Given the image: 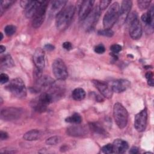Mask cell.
<instances>
[{"label": "cell", "mask_w": 154, "mask_h": 154, "mask_svg": "<svg viewBox=\"0 0 154 154\" xmlns=\"http://www.w3.org/2000/svg\"><path fill=\"white\" fill-rule=\"evenodd\" d=\"M75 7L70 4L66 6L63 10L56 16V26L60 30L65 29L70 24L75 14Z\"/></svg>", "instance_id": "1"}, {"label": "cell", "mask_w": 154, "mask_h": 154, "mask_svg": "<svg viewBox=\"0 0 154 154\" xmlns=\"http://www.w3.org/2000/svg\"><path fill=\"white\" fill-rule=\"evenodd\" d=\"M120 12V5L115 2L111 5L106 11L103 19V24L105 29H111L118 20Z\"/></svg>", "instance_id": "2"}, {"label": "cell", "mask_w": 154, "mask_h": 154, "mask_svg": "<svg viewBox=\"0 0 154 154\" xmlns=\"http://www.w3.org/2000/svg\"><path fill=\"white\" fill-rule=\"evenodd\" d=\"M113 115L115 122L120 129L125 128L128 122V112L122 104L117 102L113 107Z\"/></svg>", "instance_id": "3"}, {"label": "cell", "mask_w": 154, "mask_h": 154, "mask_svg": "<svg viewBox=\"0 0 154 154\" xmlns=\"http://www.w3.org/2000/svg\"><path fill=\"white\" fill-rule=\"evenodd\" d=\"M127 19L130 36L135 40L140 38L142 35V28L137 13H132L128 16Z\"/></svg>", "instance_id": "4"}, {"label": "cell", "mask_w": 154, "mask_h": 154, "mask_svg": "<svg viewBox=\"0 0 154 154\" xmlns=\"http://www.w3.org/2000/svg\"><path fill=\"white\" fill-rule=\"evenodd\" d=\"M8 90L16 97L22 98L26 95V88L23 80L19 78L13 79L7 85Z\"/></svg>", "instance_id": "5"}, {"label": "cell", "mask_w": 154, "mask_h": 154, "mask_svg": "<svg viewBox=\"0 0 154 154\" xmlns=\"http://www.w3.org/2000/svg\"><path fill=\"white\" fill-rule=\"evenodd\" d=\"M54 76L58 80H65L68 76L67 69L64 62L60 58L55 60L52 65Z\"/></svg>", "instance_id": "6"}, {"label": "cell", "mask_w": 154, "mask_h": 154, "mask_svg": "<svg viewBox=\"0 0 154 154\" xmlns=\"http://www.w3.org/2000/svg\"><path fill=\"white\" fill-rule=\"evenodd\" d=\"M54 101L52 95L48 92H44L40 94L37 100L34 102L32 106L37 112H44L47 108V106Z\"/></svg>", "instance_id": "7"}, {"label": "cell", "mask_w": 154, "mask_h": 154, "mask_svg": "<svg viewBox=\"0 0 154 154\" xmlns=\"http://www.w3.org/2000/svg\"><path fill=\"white\" fill-rule=\"evenodd\" d=\"M48 1H41V2L37 9L34 16L32 17V26L37 28L40 27L43 23L45 16V13L48 7Z\"/></svg>", "instance_id": "8"}, {"label": "cell", "mask_w": 154, "mask_h": 154, "mask_svg": "<svg viewBox=\"0 0 154 154\" xmlns=\"http://www.w3.org/2000/svg\"><path fill=\"white\" fill-rule=\"evenodd\" d=\"M22 113V110L18 108H4L1 111V118L5 121H12L19 119Z\"/></svg>", "instance_id": "9"}, {"label": "cell", "mask_w": 154, "mask_h": 154, "mask_svg": "<svg viewBox=\"0 0 154 154\" xmlns=\"http://www.w3.org/2000/svg\"><path fill=\"white\" fill-rule=\"evenodd\" d=\"M147 122V112L145 108L135 116L134 127L138 132H143L146 129Z\"/></svg>", "instance_id": "10"}, {"label": "cell", "mask_w": 154, "mask_h": 154, "mask_svg": "<svg viewBox=\"0 0 154 154\" xmlns=\"http://www.w3.org/2000/svg\"><path fill=\"white\" fill-rule=\"evenodd\" d=\"M100 11L99 7L94 8L84 19V26L87 30L92 29L96 25L100 16Z\"/></svg>", "instance_id": "11"}, {"label": "cell", "mask_w": 154, "mask_h": 154, "mask_svg": "<svg viewBox=\"0 0 154 154\" xmlns=\"http://www.w3.org/2000/svg\"><path fill=\"white\" fill-rule=\"evenodd\" d=\"M92 82L95 87L105 97L109 99L112 97L113 91L111 86H109L106 82L97 79H93L92 80Z\"/></svg>", "instance_id": "12"}, {"label": "cell", "mask_w": 154, "mask_h": 154, "mask_svg": "<svg viewBox=\"0 0 154 154\" xmlns=\"http://www.w3.org/2000/svg\"><path fill=\"white\" fill-rule=\"evenodd\" d=\"M132 4L131 1L125 0L122 1L121 7H120L119 17L118 19L120 23H123L127 19L132 7Z\"/></svg>", "instance_id": "13"}, {"label": "cell", "mask_w": 154, "mask_h": 154, "mask_svg": "<svg viewBox=\"0 0 154 154\" xmlns=\"http://www.w3.org/2000/svg\"><path fill=\"white\" fill-rule=\"evenodd\" d=\"M94 1L86 0L82 1L79 10V18L80 20H84L92 10Z\"/></svg>", "instance_id": "14"}, {"label": "cell", "mask_w": 154, "mask_h": 154, "mask_svg": "<svg viewBox=\"0 0 154 154\" xmlns=\"http://www.w3.org/2000/svg\"><path fill=\"white\" fill-rule=\"evenodd\" d=\"M34 63L36 67V69L42 71L45 67V52L41 48H37L33 56Z\"/></svg>", "instance_id": "15"}, {"label": "cell", "mask_w": 154, "mask_h": 154, "mask_svg": "<svg viewBox=\"0 0 154 154\" xmlns=\"http://www.w3.org/2000/svg\"><path fill=\"white\" fill-rule=\"evenodd\" d=\"M130 86V82L127 79H120L114 81L111 87L113 92L122 93L125 91Z\"/></svg>", "instance_id": "16"}, {"label": "cell", "mask_w": 154, "mask_h": 154, "mask_svg": "<svg viewBox=\"0 0 154 154\" xmlns=\"http://www.w3.org/2000/svg\"><path fill=\"white\" fill-rule=\"evenodd\" d=\"M67 1L64 0H56L52 2L49 14L52 17L57 16L66 7L67 4Z\"/></svg>", "instance_id": "17"}, {"label": "cell", "mask_w": 154, "mask_h": 154, "mask_svg": "<svg viewBox=\"0 0 154 154\" xmlns=\"http://www.w3.org/2000/svg\"><path fill=\"white\" fill-rule=\"evenodd\" d=\"M41 1H29L28 4L24 8L25 15L28 18H32Z\"/></svg>", "instance_id": "18"}, {"label": "cell", "mask_w": 154, "mask_h": 154, "mask_svg": "<svg viewBox=\"0 0 154 154\" xmlns=\"http://www.w3.org/2000/svg\"><path fill=\"white\" fill-rule=\"evenodd\" d=\"M112 152L116 153H123L128 149V143L122 139H116L112 144Z\"/></svg>", "instance_id": "19"}, {"label": "cell", "mask_w": 154, "mask_h": 154, "mask_svg": "<svg viewBox=\"0 0 154 154\" xmlns=\"http://www.w3.org/2000/svg\"><path fill=\"white\" fill-rule=\"evenodd\" d=\"M67 132L70 136L81 137L87 134V129L82 126L75 125L72 126L67 129Z\"/></svg>", "instance_id": "20"}, {"label": "cell", "mask_w": 154, "mask_h": 154, "mask_svg": "<svg viewBox=\"0 0 154 154\" xmlns=\"http://www.w3.org/2000/svg\"><path fill=\"white\" fill-rule=\"evenodd\" d=\"M153 18H154V11L153 7L152 6L150 10L146 13L143 14L141 16L142 21L148 26L153 28Z\"/></svg>", "instance_id": "21"}, {"label": "cell", "mask_w": 154, "mask_h": 154, "mask_svg": "<svg viewBox=\"0 0 154 154\" xmlns=\"http://www.w3.org/2000/svg\"><path fill=\"white\" fill-rule=\"evenodd\" d=\"M41 136L40 132L37 129H32L23 135V139L26 141H34L40 138Z\"/></svg>", "instance_id": "22"}, {"label": "cell", "mask_w": 154, "mask_h": 154, "mask_svg": "<svg viewBox=\"0 0 154 154\" xmlns=\"http://www.w3.org/2000/svg\"><path fill=\"white\" fill-rule=\"evenodd\" d=\"M89 127H90V129L93 132H94L97 134H99L100 135H104V136L106 135V134H107L106 131L103 128V126L99 123H96V122L90 123L89 124Z\"/></svg>", "instance_id": "23"}, {"label": "cell", "mask_w": 154, "mask_h": 154, "mask_svg": "<svg viewBox=\"0 0 154 154\" xmlns=\"http://www.w3.org/2000/svg\"><path fill=\"white\" fill-rule=\"evenodd\" d=\"M14 65V61L11 58V55L7 54L2 57L1 59V67L5 68H10L13 67Z\"/></svg>", "instance_id": "24"}, {"label": "cell", "mask_w": 154, "mask_h": 154, "mask_svg": "<svg viewBox=\"0 0 154 154\" xmlns=\"http://www.w3.org/2000/svg\"><path fill=\"white\" fill-rule=\"evenodd\" d=\"M85 97V91L82 88H75L72 92V97L75 100H81Z\"/></svg>", "instance_id": "25"}, {"label": "cell", "mask_w": 154, "mask_h": 154, "mask_svg": "<svg viewBox=\"0 0 154 154\" xmlns=\"http://www.w3.org/2000/svg\"><path fill=\"white\" fill-rule=\"evenodd\" d=\"M82 121V118L81 116L78 113H74L70 117H68L66 119V122L71 123L75 124H79Z\"/></svg>", "instance_id": "26"}, {"label": "cell", "mask_w": 154, "mask_h": 154, "mask_svg": "<svg viewBox=\"0 0 154 154\" xmlns=\"http://www.w3.org/2000/svg\"><path fill=\"white\" fill-rule=\"evenodd\" d=\"M14 1H1V7H0V11H1V14H2L4 11L9 7H10L11 5H12L13 3H14Z\"/></svg>", "instance_id": "27"}, {"label": "cell", "mask_w": 154, "mask_h": 154, "mask_svg": "<svg viewBox=\"0 0 154 154\" xmlns=\"http://www.w3.org/2000/svg\"><path fill=\"white\" fill-rule=\"evenodd\" d=\"M61 141V138L58 136H53L48 138L46 141V143L48 145H55L59 143Z\"/></svg>", "instance_id": "28"}, {"label": "cell", "mask_w": 154, "mask_h": 154, "mask_svg": "<svg viewBox=\"0 0 154 154\" xmlns=\"http://www.w3.org/2000/svg\"><path fill=\"white\" fill-rule=\"evenodd\" d=\"M16 31V27L13 25H8L5 27L4 31L7 35L11 36L13 35Z\"/></svg>", "instance_id": "29"}, {"label": "cell", "mask_w": 154, "mask_h": 154, "mask_svg": "<svg viewBox=\"0 0 154 154\" xmlns=\"http://www.w3.org/2000/svg\"><path fill=\"white\" fill-rule=\"evenodd\" d=\"M150 2H151V1H137L138 7L142 10L147 8L150 5Z\"/></svg>", "instance_id": "30"}, {"label": "cell", "mask_w": 154, "mask_h": 154, "mask_svg": "<svg viewBox=\"0 0 154 154\" xmlns=\"http://www.w3.org/2000/svg\"><path fill=\"white\" fill-rule=\"evenodd\" d=\"M98 34L99 35L106 36V37H111L112 36L114 32L111 29H104L102 30H100L98 31Z\"/></svg>", "instance_id": "31"}, {"label": "cell", "mask_w": 154, "mask_h": 154, "mask_svg": "<svg viewBox=\"0 0 154 154\" xmlns=\"http://www.w3.org/2000/svg\"><path fill=\"white\" fill-rule=\"evenodd\" d=\"M102 152L103 153H112V144H107L106 145L103 146L101 149Z\"/></svg>", "instance_id": "32"}, {"label": "cell", "mask_w": 154, "mask_h": 154, "mask_svg": "<svg viewBox=\"0 0 154 154\" xmlns=\"http://www.w3.org/2000/svg\"><path fill=\"white\" fill-rule=\"evenodd\" d=\"M111 1L109 0H103V1H100V3H99V8L100 10H103L105 8H106L108 7V6L109 5V4L111 3Z\"/></svg>", "instance_id": "33"}, {"label": "cell", "mask_w": 154, "mask_h": 154, "mask_svg": "<svg viewBox=\"0 0 154 154\" xmlns=\"http://www.w3.org/2000/svg\"><path fill=\"white\" fill-rule=\"evenodd\" d=\"M110 49L111 50V51L112 52V53L114 54H117L119 53L120 51H121L122 50V46L119 45L117 44H114L112 45L111 47H110Z\"/></svg>", "instance_id": "34"}, {"label": "cell", "mask_w": 154, "mask_h": 154, "mask_svg": "<svg viewBox=\"0 0 154 154\" xmlns=\"http://www.w3.org/2000/svg\"><path fill=\"white\" fill-rule=\"evenodd\" d=\"M105 51V48L104 47V46L102 44L98 45L96 46H95L94 48V51L95 52L100 54H103Z\"/></svg>", "instance_id": "35"}, {"label": "cell", "mask_w": 154, "mask_h": 154, "mask_svg": "<svg viewBox=\"0 0 154 154\" xmlns=\"http://www.w3.org/2000/svg\"><path fill=\"white\" fill-rule=\"evenodd\" d=\"M9 78L8 76L6 73H1L0 75V82L1 84H5L8 81Z\"/></svg>", "instance_id": "36"}, {"label": "cell", "mask_w": 154, "mask_h": 154, "mask_svg": "<svg viewBox=\"0 0 154 154\" xmlns=\"http://www.w3.org/2000/svg\"><path fill=\"white\" fill-rule=\"evenodd\" d=\"M63 47L64 49H66L67 51H69L72 49V45L69 42H66L63 43Z\"/></svg>", "instance_id": "37"}, {"label": "cell", "mask_w": 154, "mask_h": 154, "mask_svg": "<svg viewBox=\"0 0 154 154\" xmlns=\"http://www.w3.org/2000/svg\"><path fill=\"white\" fill-rule=\"evenodd\" d=\"M8 137V134L7 132H4V131H1L0 132V138L1 140H5L6 139H7Z\"/></svg>", "instance_id": "38"}, {"label": "cell", "mask_w": 154, "mask_h": 154, "mask_svg": "<svg viewBox=\"0 0 154 154\" xmlns=\"http://www.w3.org/2000/svg\"><path fill=\"white\" fill-rule=\"evenodd\" d=\"M138 152V149L136 147H132L129 150V153L132 154H135V153H137Z\"/></svg>", "instance_id": "39"}, {"label": "cell", "mask_w": 154, "mask_h": 154, "mask_svg": "<svg viewBox=\"0 0 154 154\" xmlns=\"http://www.w3.org/2000/svg\"><path fill=\"white\" fill-rule=\"evenodd\" d=\"M45 48L48 51H52L54 49V46L51 44H47L45 46Z\"/></svg>", "instance_id": "40"}, {"label": "cell", "mask_w": 154, "mask_h": 154, "mask_svg": "<svg viewBox=\"0 0 154 154\" xmlns=\"http://www.w3.org/2000/svg\"><path fill=\"white\" fill-rule=\"evenodd\" d=\"M146 77L147 78V79H150L153 78V73L152 72H149L146 74Z\"/></svg>", "instance_id": "41"}, {"label": "cell", "mask_w": 154, "mask_h": 154, "mask_svg": "<svg viewBox=\"0 0 154 154\" xmlns=\"http://www.w3.org/2000/svg\"><path fill=\"white\" fill-rule=\"evenodd\" d=\"M147 82H148V84H149L150 86H152V87H153V86L154 81H153V78H150V79H147Z\"/></svg>", "instance_id": "42"}, {"label": "cell", "mask_w": 154, "mask_h": 154, "mask_svg": "<svg viewBox=\"0 0 154 154\" xmlns=\"http://www.w3.org/2000/svg\"><path fill=\"white\" fill-rule=\"evenodd\" d=\"M5 51V47L3 45L0 46V52L3 53Z\"/></svg>", "instance_id": "43"}, {"label": "cell", "mask_w": 154, "mask_h": 154, "mask_svg": "<svg viewBox=\"0 0 154 154\" xmlns=\"http://www.w3.org/2000/svg\"><path fill=\"white\" fill-rule=\"evenodd\" d=\"M0 35H1V38H0V40L1 41L2 40V39L3 38V35H2V33H0Z\"/></svg>", "instance_id": "44"}]
</instances>
